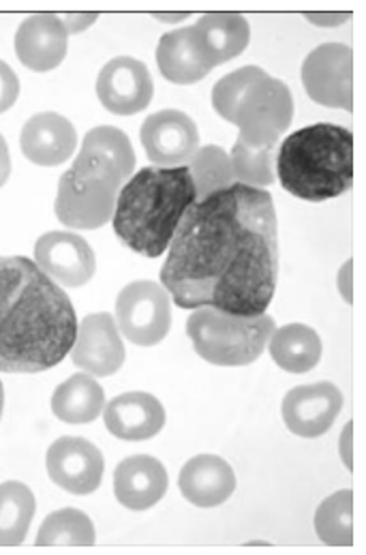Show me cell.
Segmentation results:
<instances>
[{"label": "cell", "mask_w": 366, "mask_h": 555, "mask_svg": "<svg viewBox=\"0 0 366 555\" xmlns=\"http://www.w3.org/2000/svg\"><path fill=\"white\" fill-rule=\"evenodd\" d=\"M69 33L58 13H37L24 20L15 33V54L32 72H52L67 56Z\"/></svg>", "instance_id": "17"}, {"label": "cell", "mask_w": 366, "mask_h": 555, "mask_svg": "<svg viewBox=\"0 0 366 555\" xmlns=\"http://www.w3.org/2000/svg\"><path fill=\"white\" fill-rule=\"evenodd\" d=\"M118 331L142 348L157 346L166 339L172 326V300L157 281H133L118 294L116 300Z\"/></svg>", "instance_id": "8"}, {"label": "cell", "mask_w": 366, "mask_h": 555, "mask_svg": "<svg viewBox=\"0 0 366 555\" xmlns=\"http://www.w3.org/2000/svg\"><path fill=\"white\" fill-rule=\"evenodd\" d=\"M74 365L89 375L105 377L125 365L127 352L116 320L109 313H92L78 326L71 348Z\"/></svg>", "instance_id": "15"}, {"label": "cell", "mask_w": 366, "mask_h": 555, "mask_svg": "<svg viewBox=\"0 0 366 555\" xmlns=\"http://www.w3.org/2000/svg\"><path fill=\"white\" fill-rule=\"evenodd\" d=\"M352 440H354V423H348V427L343 429V434H341V457H343V462L345 465L350 467V469H354V457H352Z\"/></svg>", "instance_id": "33"}, {"label": "cell", "mask_w": 366, "mask_h": 555, "mask_svg": "<svg viewBox=\"0 0 366 555\" xmlns=\"http://www.w3.org/2000/svg\"><path fill=\"white\" fill-rule=\"evenodd\" d=\"M264 74V69L260 67H243L238 72L227 74L225 78H221L214 89H212V107L217 109V114L221 118H225L227 122L234 125L236 120V109L240 99L249 91V87Z\"/></svg>", "instance_id": "30"}, {"label": "cell", "mask_w": 366, "mask_h": 555, "mask_svg": "<svg viewBox=\"0 0 366 555\" xmlns=\"http://www.w3.org/2000/svg\"><path fill=\"white\" fill-rule=\"evenodd\" d=\"M276 177L285 191L306 202H326L354 185V133L317 122L287 135L276 155Z\"/></svg>", "instance_id": "5"}, {"label": "cell", "mask_w": 366, "mask_h": 555, "mask_svg": "<svg viewBox=\"0 0 366 555\" xmlns=\"http://www.w3.org/2000/svg\"><path fill=\"white\" fill-rule=\"evenodd\" d=\"M96 94L103 107L118 116H131L146 109L153 101L155 85L148 67L131 56L109 61L96 80Z\"/></svg>", "instance_id": "12"}, {"label": "cell", "mask_w": 366, "mask_h": 555, "mask_svg": "<svg viewBox=\"0 0 366 555\" xmlns=\"http://www.w3.org/2000/svg\"><path fill=\"white\" fill-rule=\"evenodd\" d=\"M293 118V99L289 89L271 78L266 72L249 87L236 109L240 135L238 142L247 149L276 146Z\"/></svg>", "instance_id": "7"}, {"label": "cell", "mask_w": 366, "mask_h": 555, "mask_svg": "<svg viewBox=\"0 0 366 555\" xmlns=\"http://www.w3.org/2000/svg\"><path fill=\"white\" fill-rule=\"evenodd\" d=\"M306 94L326 107L354 109V52L343 43H324L302 63Z\"/></svg>", "instance_id": "9"}, {"label": "cell", "mask_w": 366, "mask_h": 555, "mask_svg": "<svg viewBox=\"0 0 366 555\" xmlns=\"http://www.w3.org/2000/svg\"><path fill=\"white\" fill-rule=\"evenodd\" d=\"M103 421L114 438L142 442L164 429L166 410L161 401L148 392H125L105 405Z\"/></svg>", "instance_id": "18"}, {"label": "cell", "mask_w": 366, "mask_h": 555, "mask_svg": "<svg viewBox=\"0 0 366 555\" xmlns=\"http://www.w3.org/2000/svg\"><path fill=\"white\" fill-rule=\"evenodd\" d=\"M35 495L17 480L0 485V547L22 545L35 517Z\"/></svg>", "instance_id": "25"}, {"label": "cell", "mask_w": 366, "mask_h": 555, "mask_svg": "<svg viewBox=\"0 0 366 555\" xmlns=\"http://www.w3.org/2000/svg\"><path fill=\"white\" fill-rule=\"evenodd\" d=\"M19 96V80L13 74V69L0 61V114L13 107V103Z\"/></svg>", "instance_id": "31"}, {"label": "cell", "mask_w": 366, "mask_h": 555, "mask_svg": "<svg viewBox=\"0 0 366 555\" xmlns=\"http://www.w3.org/2000/svg\"><path fill=\"white\" fill-rule=\"evenodd\" d=\"M306 17L317 26H339L350 20V13H306Z\"/></svg>", "instance_id": "34"}, {"label": "cell", "mask_w": 366, "mask_h": 555, "mask_svg": "<svg viewBox=\"0 0 366 555\" xmlns=\"http://www.w3.org/2000/svg\"><path fill=\"white\" fill-rule=\"evenodd\" d=\"M157 17H161V20H183L186 15L184 13H181V15H164V13H159Z\"/></svg>", "instance_id": "38"}, {"label": "cell", "mask_w": 366, "mask_h": 555, "mask_svg": "<svg viewBox=\"0 0 366 555\" xmlns=\"http://www.w3.org/2000/svg\"><path fill=\"white\" fill-rule=\"evenodd\" d=\"M19 144L28 162L52 168L71 159L78 133L65 116L56 112H41L24 125Z\"/></svg>", "instance_id": "19"}, {"label": "cell", "mask_w": 366, "mask_h": 555, "mask_svg": "<svg viewBox=\"0 0 366 555\" xmlns=\"http://www.w3.org/2000/svg\"><path fill=\"white\" fill-rule=\"evenodd\" d=\"M197 202L186 166L144 168L118 193L114 208V232L131 251L159 258L183 221L184 212Z\"/></svg>", "instance_id": "4"}, {"label": "cell", "mask_w": 366, "mask_h": 555, "mask_svg": "<svg viewBox=\"0 0 366 555\" xmlns=\"http://www.w3.org/2000/svg\"><path fill=\"white\" fill-rule=\"evenodd\" d=\"M37 267L54 283L67 287L87 285L94 275L96 260L91 245L74 232H48L35 245Z\"/></svg>", "instance_id": "13"}, {"label": "cell", "mask_w": 366, "mask_h": 555, "mask_svg": "<svg viewBox=\"0 0 366 555\" xmlns=\"http://www.w3.org/2000/svg\"><path fill=\"white\" fill-rule=\"evenodd\" d=\"M135 153L116 127H94L71 170L61 177L56 195V217L67 228H103L116 208L122 183L133 177Z\"/></svg>", "instance_id": "3"}, {"label": "cell", "mask_w": 366, "mask_h": 555, "mask_svg": "<svg viewBox=\"0 0 366 555\" xmlns=\"http://www.w3.org/2000/svg\"><path fill=\"white\" fill-rule=\"evenodd\" d=\"M63 26L67 28V33H82L91 26L92 22L99 17L96 13H65V15H58Z\"/></svg>", "instance_id": "32"}, {"label": "cell", "mask_w": 366, "mask_h": 555, "mask_svg": "<svg viewBox=\"0 0 366 555\" xmlns=\"http://www.w3.org/2000/svg\"><path fill=\"white\" fill-rule=\"evenodd\" d=\"M179 487L193 506L214 508L232 498L236 474L230 463L217 455H197L184 463Z\"/></svg>", "instance_id": "21"}, {"label": "cell", "mask_w": 366, "mask_h": 555, "mask_svg": "<svg viewBox=\"0 0 366 555\" xmlns=\"http://www.w3.org/2000/svg\"><path fill=\"white\" fill-rule=\"evenodd\" d=\"M142 146L157 168H181L199 149V133L181 109H161L148 116L140 131Z\"/></svg>", "instance_id": "10"}, {"label": "cell", "mask_w": 366, "mask_h": 555, "mask_svg": "<svg viewBox=\"0 0 366 555\" xmlns=\"http://www.w3.org/2000/svg\"><path fill=\"white\" fill-rule=\"evenodd\" d=\"M266 348L276 365L289 373H306L322 359V339L311 326L304 324L275 328Z\"/></svg>", "instance_id": "23"}, {"label": "cell", "mask_w": 366, "mask_h": 555, "mask_svg": "<svg viewBox=\"0 0 366 555\" xmlns=\"http://www.w3.org/2000/svg\"><path fill=\"white\" fill-rule=\"evenodd\" d=\"M2 410H4V388H2V382H0V421H2Z\"/></svg>", "instance_id": "37"}, {"label": "cell", "mask_w": 366, "mask_h": 555, "mask_svg": "<svg viewBox=\"0 0 366 555\" xmlns=\"http://www.w3.org/2000/svg\"><path fill=\"white\" fill-rule=\"evenodd\" d=\"M352 271H354V264L352 262H348L343 269H341V273H339V287H341V294H343V298L348 300V302H352L354 300V289H352Z\"/></svg>", "instance_id": "35"}, {"label": "cell", "mask_w": 366, "mask_h": 555, "mask_svg": "<svg viewBox=\"0 0 366 555\" xmlns=\"http://www.w3.org/2000/svg\"><path fill=\"white\" fill-rule=\"evenodd\" d=\"M275 149L276 146H266L256 151L236 142L230 155L236 181L240 185L256 186V189L273 185L275 183Z\"/></svg>", "instance_id": "29"}, {"label": "cell", "mask_w": 366, "mask_h": 555, "mask_svg": "<svg viewBox=\"0 0 366 555\" xmlns=\"http://www.w3.org/2000/svg\"><path fill=\"white\" fill-rule=\"evenodd\" d=\"M186 168L191 172L197 199H206L208 195L238 183L234 177L230 155L212 144L197 149L195 155L188 159Z\"/></svg>", "instance_id": "28"}, {"label": "cell", "mask_w": 366, "mask_h": 555, "mask_svg": "<svg viewBox=\"0 0 366 555\" xmlns=\"http://www.w3.org/2000/svg\"><path fill=\"white\" fill-rule=\"evenodd\" d=\"M278 278V225L269 191L236 185L197 199L170 243L161 283L181 309L266 313Z\"/></svg>", "instance_id": "1"}, {"label": "cell", "mask_w": 366, "mask_h": 555, "mask_svg": "<svg viewBox=\"0 0 366 555\" xmlns=\"http://www.w3.org/2000/svg\"><path fill=\"white\" fill-rule=\"evenodd\" d=\"M343 408V395L332 382L291 388L283 399V421L300 438L328 434Z\"/></svg>", "instance_id": "11"}, {"label": "cell", "mask_w": 366, "mask_h": 555, "mask_svg": "<svg viewBox=\"0 0 366 555\" xmlns=\"http://www.w3.org/2000/svg\"><path fill=\"white\" fill-rule=\"evenodd\" d=\"M48 474L54 485L74 493L89 495L99 489L105 462L101 451L84 438H61L48 451Z\"/></svg>", "instance_id": "14"}, {"label": "cell", "mask_w": 366, "mask_h": 555, "mask_svg": "<svg viewBox=\"0 0 366 555\" xmlns=\"http://www.w3.org/2000/svg\"><path fill=\"white\" fill-rule=\"evenodd\" d=\"M191 46L210 72L240 56L249 46V22L240 13H206L197 24L188 26Z\"/></svg>", "instance_id": "16"}, {"label": "cell", "mask_w": 366, "mask_h": 555, "mask_svg": "<svg viewBox=\"0 0 366 555\" xmlns=\"http://www.w3.org/2000/svg\"><path fill=\"white\" fill-rule=\"evenodd\" d=\"M315 530L324 545H354V491L343 489L326 498L315 513Z\"/></svg>", "instance_id": "26"}, {"label": "cell", "mask_w": 366, "mask_h": 555, "mask_svg": "<svg viewBox=\"0 0 366 555\" xmlns=\"http://www.w3.org/2000/svg\"><path fill=\"white\" fill-rule=\"evenodd\" d=\"M35 545H39V547H91L94 545V526H92L91 517L78 508L56 511L43 521Z\"/></svg>", "instance_id": "27"}, {"label": "cell", "mask_w": 366, "mask_h": 555, "mask_svg": "<svg viewBox=\"0 0 366 555\" xmlns=\"http://www.w3.org/2000/svg\"><path fill=\"white\" fill-rule=\"evenodd\" d=\"M105 395L89 373H76L63 382L52 395V412L69 425H87L101 416Z\"/></svg>", "instance_id": "22"}, {"label": "cell", "mask_w": 366, "mask_h": 555, "mask_svg": "<svg viewBox=\"0 0 366 555\" xmlns=\"http://www.w3.org/2000/svg\"><path fill=\"white\" fill-rule=\"evenodd\" d=\"M11 175V157H9V146L4 142V138L0 135V186L6 183Z\"/></svg>", "instance_id": "36"}, {"label": "cell", "mask_w": 366, "mask_h": 555, "mask_svg": "<svg viewBox=\"0 0 366 555\" xmlns=\"http://www.w3.org/2000/svg\"><path fill=\"white\" fill-rule=\"evenodd\" d=\"M275 331V320L266 313L256 318L232 315L219 309H193L186 320V335L195 352L217 367H245L256 363Z\"/></svg>", "instance_id": "6"}, {"label": "cell", "mask_w": 366, "mask_h": 555, "mask_svg": "<svg viewBox=\"0 0 366 555\" xmlns=\"http://www.w3.org/2000/svg\"><path fill=\"white\" fill-rule=\"evenodd\" d=\"M157 63L164 78L174 85H195L210 74V69L201 65L191 46L188 28H181L161 37L157 48Z\"/></svg>", "instance_id": "24"}, {"label": "cell", "mask_w": 366, "mask_h": 555, "mask_svg": "<svg viewBox=\"0 0 366 555\" xmlns=\"http://www.w3.org/2000/svg\"><path fill=\"white\" fill-rule=\"evenodd\" d=\"M78 318L35 260L0 258V371L41 373L71 352Z\"/></svg>", "instance_id": "2"}, {"label": "cell", "mask_w": 366, "mask_h": 555, "mask_svg": "<svg viewBox=\"0 0 366 555\" xmlns=\"http://www.w3.org/2000/svg\"><path fill=\"white\" fill-rule=\"evenodd\" d=\"M168 491V472L151 455H135L118 463L114 472V493L131 511L153 508Z\"/></svg>", "instance_id": "20"}]
</instances>
